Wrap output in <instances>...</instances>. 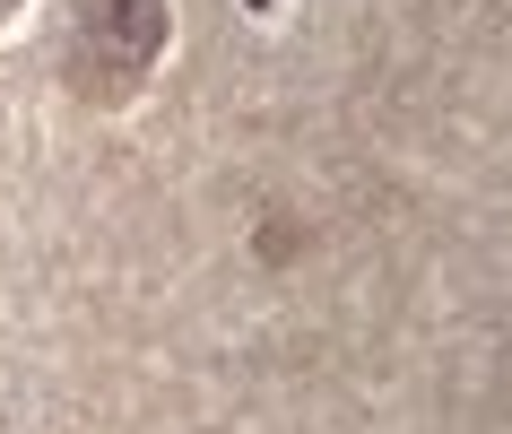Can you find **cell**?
<instances>
[{
    "label": "cell",
    "mask_w": 512,
    "mask_h": 434,
    "mask_svg": "<svg viewBox=\"0 0 512 434\" xmlns=\"http://www.w3.org/2000/svg\"><path fill=\"white\" fill-rule=\"evenodd\" d=\"M9 9H18V0H0V18H9Z\"/></svg>",
    "instance_id": "7a4b0ae2"
},
{
    "label": "cell",
    "mask_w": 512,
    "mask_h": 434,
    "mask_svg": "<svg viewBox=\"0 0 512 434\" xmlns=\"http://www.w3.org/2000/svg\"><path fill=\"white\" fill-rule=\"evenodd\" d=\"M165 0H87L79 35H70V61H61V79H70V96L96 113L131 105L139 87H148V70H157L165 53Z\"/></svg>",
    "instance_id": "6da1fadb"
}]
</instances>
